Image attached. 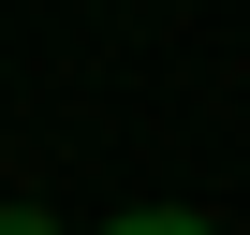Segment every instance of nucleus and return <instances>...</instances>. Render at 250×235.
Here are the masks:
<instances>
[{
    "instance_id": "nucleus-2",
    "label": "nucleus",
    "mask_w": 250,
    "mask_h": 235,
    "mask_svg": "<svg viewBox=\"0 0 250 235\" xmlns=\"http://www.w3.org/2000/svg\"><path fill=\"white\" fill-rule=\"evenodd\" d=\"M0 235H59V220H44V206H0Z\"/></svg>"
},
{
    "instance_id": "nucleus-1",
    "label": "nucleus",
    "mask_w": 250,
    "mask_h": 235,
    "mask_svg": "<svg viewBox=\"0 0 250 235\" xmlns=\"http://www.w3.org/2000/svg\"><path fill=\"white\" fill-rule=\"evenodd\" d=\"M103 235H206L191 206H133V220H103Z\"/></svg>"
}]
</instances>
